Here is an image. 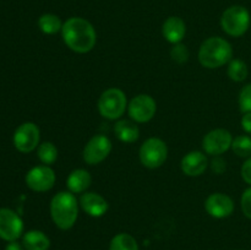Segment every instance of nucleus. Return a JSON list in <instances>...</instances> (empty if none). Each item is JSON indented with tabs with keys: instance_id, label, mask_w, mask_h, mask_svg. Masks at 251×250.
<instances>
[{
	"instance_id": "nucleus-2",
	"label": "nucleus",
	"mask_w": 251,
	"mask_h": 250,
	"mask_svg": "<svg viewBox=\"0 0 251 250\" xmlns=\"http://www.w3.org/2000/svg\"><path fill=\"white\" fill-rule=\"evenodd\" d=\"M49 210L51 220L59 229H71L78 217V202L75 194L70 191L58 193L51 199Z\"/></svg>"
},
{
	"instance_id": "nucleus-30",
	"label": "nucleus",
	"mask_w": 251,
	"mask_h": 250,
	"mask_svg": "<svg viewBox=\"0 0 251 250\" xmlns=\"http://www.w3.org/2000/svg\"><path fill=\"white\" fill-rule=\"evenodd\" d=\"M242 127L248 135H251V112L250 113H244L242 118Z\"/></svg>"
},
{
	"instance_id": "nucleus-1",
	"label": "nucleus",
	"mask_w": 251,
	"mask_h": 250,
	"mask_svg": "<svg viewBox=\"0 0 251 250\" xmlns=\"http://www.w3.org/2000/svg\"><path fill=\"white\" fill-rule=\"evenodd\" d=\"M61 36L68 48L80 54L92 50L97 42L95 27L82 17H71L64 22Z\"/></svg>"
},
{
	"instance_id": "nucleus-20",
	"label": "nucleus",
	"mask_w": 251,
	"mask_h": 250,
	"mask_svg": "<svg viewBox=\"0 0 251 250\" xmlns=\"http://www.w3.org/2000/svg\"><path fill=\"white\" fill-rule=\"evenodd\" d=\"M109 250H139V244L129 233H118L110 240Z\"/></svg>"
},
{
	"instance_id": "nucleus-12",
	"label": "nucleus",
	"mask_w": 251,
	"mask_h": 250,
	"mask_svg": "<svg viewBox=\"0 0 251 250\" xmlns=\"http://www.w3.org/2000/svg\"><path fill=\"white\" fill-rule=\"evenodd\" d=\"M233 136L228 130L215 129L205 135L202 147L205 152L211 156H221L232 149Z\"/></svg>"
},
{
	"instance_id": "nucleus-3",
	"label": "nucleus",
	"mask_w": 251,
	"mask_h": 250,
	"mask_svg": "<svg viewBox=\"0 0 251 250\" xmlns=\"http://www.w3.org/2000/svg\"><path fill=\"white\" fill-rule=\"evenodd\" d=\"M232 58V46L221 37H210L202 42L199 49V61L203 68L218 69L229 63Z\"/></svg>"
},
{
	"instance_id": "nucleus-16",
	"label": "nucleus",
	"mask_w": 251,
	"mask_h": 250,
	"mask_svg": "<svg viewBox=\"0 0 251 250\" xmlns=\"http://www.w3.org/2000/svg\"><path fill=\"white\" fill-rule=\"evenodd\" d=\"M163 37L172 44L180 43L186 33L185 22L178 16H171L164 21L162 27Z\"/></svg>"
},
{
	"instance_id": "nucleus-13",
	"label": "nucleus",
	"mask_w": 251,
	"mask_h": 250,
	"mask_svg": "<svg viewBox=\"0 0 251 250\" xmlns=\"http://www.w3.org/2000/svg\"><path fill=\"white\" fill-rule=\"evenodd\" d=\"M205 210L211 217L222 220V218L229 217L233 213L234 201L223 193L211 194L205 201Z\"/></svg>"
},
{
	"instance_id": "nucleus-22",
	"label": "nucleus",
	"mask_w": 251,
	"mask_h": 250,
	"mask_svg": "<svg viewBox=\"0 0 251 250\" xmlns=\"http://www.w3.org/2000/svg\"><path fill=\"white\" fill-rule=\"evenodd\" d=\"M227 74L230 80L235 81V82H242V81L247 80L248 75H249V69H248L247 63L240 59H232L228 63Z\"/></svg>"
},
{
	"instance_id": "nucleus-26",
	"label": "nucleus",
	"mask_w": 251,
	"mask_h": 250,
	"mask_svg": "<svg viewBox=\"0 0 251 250\" xmlns=\"http://www.w3.org/2000/svg\"><path fill=\"white\" fill-rule=\"evenodd\" d=\"M171 56L176 63L184 64L189 60L190 53H189L188 47L184 46V44L181 43H178V44H174L173 48H172Z\"/></svg>"
},
{
	"instance_id": "nucleus-23",
	"label": "nucleus",
	"mask_w": 251,
	"mask_h": 250,
	"mask_svg": "<svg viewBox=\"0 0 251 250\" xmlns=\"http://www.w3.org/2000/svg\"><path fill=\"white\" fill-rule=\"evenodd\" d=\"M37 156L46 166H50L58 159V149L53 142H43L37 147Z\"/></svg>"
},
{
	"instance_id": "nucleus-5",
	"label": "nucleus",
	"mask_w": 251,
	"mask_h": 250,
	"mask_svg": "<svg viewBox=\"0 0 251 250\" xmlns=\"http://www.w3.org/2000/svg\"><path fill=\"white\" fill-rule=\"evenodd\" d=\"M221 27L232 37H242L250 27V14L247 7L234 5L226 10L221 17Z\"/></svg>"
},
{
	"instance_id": "nucleus-27",
	"label": "nucleus",
	"mask_w": 251,
	"mask_h": 250,
	"mask_svg": "<svg viewBox=\"0 0 251 250\" xmlns=\"http://www.w3.org/2000/svg\"><path fill=\"white\" fill-rule=\"evenodd\" d=\"M240 206H242V211L245 217L251 220V186L243 193L242 199H240Z\"/></svg>"
},
{
	"instance_id": "nucleus-7",
	"label": "nucleus",
	"mask_w": 251,
	"mask_h": 250,
	"mask_svg": "<svg viewBox=\"0 0 251 250\" xmlns=\"http://www.w3.org/2000/svg\"><path fill=\"white\" fill-rule=\"evenodd\" d=\"M39 140H41L39 127L31 122L20 125L15 130L14 137H12L15 149L21 153H29L36 150L39 146Z\"/></svg>"
},
{
	"instance_id": "nucleus-18",
	"label": "nucleus",
	"mask_w": 251,
	"mask_h": 250,
	"mask_svg": "<svg viewBox=\"0 0 251 250\" xmlns=\"http://www.w3.org/2000/svg\"><path fill=\"white\" fill-rule=\"evenodd\" d=\"M25 250H49L50 239L44 232L38 229L28 230L22 237Z\"/></svg>"
},
{
	"instance_id": "nucleus-31",
	"label": "nucleus",
	"mask_w": 251,
	"mask_h": 250,
	"mask_svg": "<svg viewBox=\"0 0 251 250\" xmlns=\"http://www.w3.org/2000/svg\"><path fill=\"white\" fill-rule=\"evenodd\" d=\"M5 250H25V248L17 240H14V242H7Z\"/></svg>"
},
{
	"instance_id": "nucleus-10",
	"label": "nucleus",
	"mask_w": 251,
	"mask_h": 250,
	"mask_svg": "<svg viewBox=\"0 0 251 250\" xmlns=\"http://www.w3.org/2000/svg\"><path fill=\"white\" fill-rule=\"evenodd\" d=\"M55 172L49 166H37L29 169L26 174V185L36 193H46L55 184Z\"/></svg>"
},
{
	"instance_id": "nucleus-21",
	"label": "nucleus",
	"mask_w": 251,
	"mask_h": 250,
	"mask_svg": "<svg viewBox=\"0 0 251 250\" xmlns=\"http://www.w3.org/2000/svg\"><path fill=\"white\" fill-rule=\"evenodd\" d=\"M38 27L43 33L55 34L63 28L61 20L54 14H44L39 17Z\"/></svg>"
},
{
	"instance_id": "nucleus-11",
	"label": "nucleus",
	"mask_w": 251,
	"mask_h": 250,
	"mask_svg": "<svg viewBox=\"0 0 251 250\" xmlns=\"http://www.w3.org/2000/svg\"><path fill=\"white\" fill-rule=\"evenodd\" d=\"M24 233V221L11 208H0V238L6 242L17 240Z\"/></svg>"
},
{
	"instance_id": "nucleus-4",
	"label": "nucleus",
	"mask_w": 251,
	"mask_h": 250,
	"mask_svg": "<svg viewBox=\"0 0 251 250\" xmlns=\"http://www.w3.org/2000/svg\"><path fill=\"white\" fill-rule=\"evenodd\" d=\"M127 100L125 93L120 88H108L100 95L98 100V112L103 118L117 120L124 115L127 108Z\"/></svg>"
},
{
	"instance_id": "nucleus-8",
	"label": "nucleus",
	"mask_w": 251,
	"mask_h": 250,
	"mask_svg": "<svg viewBox=\"0 0 251 250\" xmlns=\"http://www.w3.org/2000/svg\"><path fill=\"white\" fill-rule=\"evenodd\" d=\"M112 151V141L104 135H95L88 140L83 149V161L90 166H96L104 161Z\"/></svg>"
},
{
	"instance_id": "nucleus-19",
	"label": "nucleus",
	"mask_w": 251,
	"mask_h": 250,
	"mask_svg": "<svg viewBox=\"0 0 251 250\" xmlns=\"http://www.w3.org/2000/svg\"><path fill=\"white\" fill-rule=\"evenodd\" d=\"M114 132L118 139L125 144H132L140 136V130L136 123L129 119L118 120L114 125Z\"/></svg>"
},
{
	"instance_id": "nucleus-15",
	"label": "nucleus",
	"mask_w": 251,
	"mask_h": 250,
	"mask_svg": "<svg viewBox=\"0 0 251 250\" xmlns=\"http://www.w3.org/2000/svg\"><path fill=\"white\" fill-rule=\"evenodd\" d=\"M181 171L188 176H199L207 169L208 159L200 151H191L181 159Z\"/></svg>"
},
{
	"instance_id": "nucleus-25",
	"label": "nucleus",
	"mask_w": 251,
	"mask_h": 250,
	"mask_svg": "<svg viewBox=\"0 0 251 250\" xmlns=\"http://www.w3.org/2000/svg\"><path fill=\"white\" fill-rule=\"evenodd\" d=\"M238 102H239V108L242 110V113L251 112V82L245 85L242 88V91L239 93V98H238Z\"/></svg>"
},
{
	"instance_id": "nucleus-6",
	"label": "nucleus",
	"mask_w": 251,
	"mask_h": 250,
	"mask_svg": "<svg viewBox=\"0 0 251 250\" xmlns=\"http://www.w3.org/2000/svg\"><path fill=\"white\" fill-rule=\"evenodd\" d=\"M139 157L142 166L146 168H159L167 161L168 147L163 140L158 137H150L140 147Z\"/></svg>"
},
{
	"instance_id": "nucleus-17",
	"label": "nucleus",
	"mask_w": 251,
	"mask_h": 250,
	"mask_svg": "<svg viewBox=\"0 0 251 250\" xmlns=\"http://www.w3.org/2000/svg\"><path fill=\"white\" fill-rule=\"evenodd\" d=\"M92 183L91 174L86 169H75L69 174L66 179V186L68 190L73 194H83L86 193Z\"/></svg>"
},
{
	"instance_id": "nucleus-24",
	"label": "nucleus",
	"mask_w": 251,
	"mask_h": 250,
	"mask_svg": "<svg viewBox=\"0 0 251 250\" xmlns=\"http://www.w3.org/2000/svg\"><path fill=\"white\" fill-rule=\"evenodd\" d=\"M232 150L238 157L249 158L251 157V136L250 135H239L234 137L232 142Z\"/></svg>"
},
{
	"instance_id": "nucleus-9",
	"label": "nucleus",
	"mask_w": 251,
	"mask_h": 250,
	"mask_svg": "<svg viewBox=\"0 0 251 250\" xmlns=\"http://www.w3.org/2000/svg\"><path fill=\"white\" fill-rule=\"evenodd\" d=\"M157 103L150 95H137L127 104L130 119L135 123H147L156 115Z\"/></svg>"
},
{
	"instance_id": "nucleus-29",
	"label": "nucleus",
	"mask_w": 251,
	"mask_h": 250,
	"mask_svg": "<svg viewBox=\"0 0 251 250\" xmlns=\"http://www.w3.org/2000/svg\"><path fill=\"white\" fill-rule=\"evenodd\" d=\"M240 174H242L243 180L251 186V157L247 158V161L243 163L242 169H240Z\"/></svg>"
},
{
	"instance_id": "nucleus-14",
	"label": "nucleus",
	"mask_w": 251,
	"mask_h": 250,
	"mask_svg": "<svg viewBox=\"0 0 251 250\" xmlns=\"http://www.w3.org/2000/svg\"><path fill=\"white\" fill-rule=\"evenodd\" d=\"M78 205L91 217H102L107 213L108 208H109L107 200L97 193L81 194Z\"/></svg>"
},
{
	"instance_id": "nucleus-28",
	"label": "nucleus",
	"mask_w": 251,
	"mask_h": 250,
	"mask_svg": "<svg viewBox=\"0 0 251 250\" xmlns=\"http://www.w3.org/2000/svg\"><path fill=\"white\" fill-rule=\"evenodd\" d=\"M210 166L212 172H215L216 174H222L225 173L226 169H227V162L223 158H221L220 156H215V158L212 159Z\"/></svg>"
}]
</instances>
